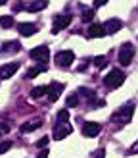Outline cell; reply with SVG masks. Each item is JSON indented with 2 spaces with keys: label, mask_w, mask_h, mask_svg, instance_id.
Masks as SVG:
<instances>
[{
  "label": "cell",
  "mask_w": 138,
  "mask_h": 158,
  "mask_svg": "<svg viewBox=\"0 0 138 158\" xmlns=\"http://www.w3.org/2000/svg\"><path fill=\"white\" fill-rule=\"evenodd\" d=\"M48 154H50V151H48V148H42V151L38 152V156H36V158H48Z\"/></svg>",
  "instance_id": "obj_28"
},
{
  "label": "cell",
  "mask_w": 138,
  "mask_h": 158,
  "mask_svg": "<svg viewBox=\"0 0 138 158\" xmlns=\"http://www.w3.org/2000/svg\"><path fill=\"white\" fill-rule=\"evenodd\" d=\"M107 4V0H96V2H94V6L96 8H100V6H105Z\"/></svg>",
  "instance_id": "obj_30"
},
{
  "label": "cell",
  "mask_w": 138,
  "mask_h": 158,
  "mask_svg": "<svg viewBox=\"0 0 138 158\" xmlns=\"http://www.w3.org/2000/svg\"><path fill=\"white\" fill-rule=\"evenodd\" d=\"M0 27H4V29L13 27V18L12 15H2V18H0Z\"/></svg>",
  "instance_id": "obj_18"
},
{
  "label": "cell",
  "mask_w": 138,
  "mask_h": 158,
  "mask_svg": "<svg viewBox=\"0 0 138 158\" xmlns=\"http://www.w3.org/2000/svg\"><path fill=\"white\" fill-rule=\"evenodd\" d=\"M40 125H42V118H33V120H29L21 125V133H31L33 129L40 127Z\"/></svg>",
  "instance_id": "obj_12"
},
{
  "label": "cell",
  "mask_w": 138,
  "mask_h": 158,
  "mask_svg": "<svg viewBox=\"0 0 138 158\" xmlns=\"http://www.w3.org/2000/svg\"><path fill=\"white\" fill-rule=\"evenodd\" d=\"M96 158H104V151H98L96 152Z\"/></svg>",
  "instance_id": "obj_31"
},
{
  "label": "cell",
  "mask_w": 138,
  "mask_h": 158,
  "mask_svg": "<svg viewBox=\"0 0 138 158\" xmlns=\"http://www.w3.org/2000/svg\"><path fill=\"white\" fill-rule=\"evenodd\" d=\"M81 131H82L84 137H98L100 131H102V125H100L98 122H84Z\"/></svg>",
  "instance_id": "obj_7"
},
{
  "label": "cell",
  "mask_w": 138,
  "mask_h": 158,
  "mask_svg": "<svg viewBox=\"0 0 138 158\" xmlns=\"http://www.w3.org/2000/svg\"><path fill=\"white\" fill-rule=\"evenodd\" d=\"M71 21V15L69 14H59L54 18V23H52V33H59L61 29H65Z\"/></svg>",
  "instance_id": "obj_6"
},
{
  "label": "cell",
  "mask_w": 138,
  "mask_h": 158,
  "mask_svg": "<svg viewBox=\"0 0 138 158\" xmlns=\"http://www.w3.org/2000/svg\"><path fill=\"white\" fill-rule=\"evenodd\" d=\"M63 93V85L58 83V81H54L52 85H48V100L50 102H56L59 98V94Z\"/></svg>",
  "instance_id": "obj_10"
},
{
  "label": "cell",
  "mask_w": 138,
  "mask_h": 158,
  "mask_svg": "<svg viewBox=\"0 0 138 158\" xmlns=\"http://www.w3.org/2000/svg\"><path fill=\"white\" fill-rule=\"evenodd\" d=\"M17 68H19V64H15V62L2 66V68H0V79H8V77H12L15 72H17Z\"/></svg>",
  "instance_id": "obj_11"
},
{
  "label": "cell",
  "mask_w": 138,
  "mask_h": 158,
  "mask_svg": "<svg viewBox=\"0 0 138 158\" xmlns=\"http://www.w3.org/2000/svg\"><path fill=\"white\" fill-rule=\"evenodd\" d=\"M65 108H75L77 104H79V98H77V94H69V97L65 98Z\"/></svg>",
  "instance_id": "obj_20"
},
{
  "label": "cell",
  "mask_w": 138,
  "mask_h": 158,
  "mask_svg": "<svg viewBox=\"0 0 138 158\" xmlns=\"http://www.w3.org/2000/svg\"><path fill=\"white\" fill-rule=\"evenodd\" d=\"M79 94H82V97H86L88 100H92V98H96V94H94V91H90V89H86V87H81V89H79Z\"/></svg>",
  "instance_id": "obj_22"
},
{
  "label": "cell",
  "mask_w": 138,
  "mask_h": 158,
  "mask_svg": "<svg viewBox=\"0 0 138 158\" xmlns=\"http://www.w3.org/2000/svg\"><path fill=\"white\" fill-rule=\"evenodd\" d=\"M46 6H48V2H46V0H40V2H29V4H27V10H29V12H40V10H44Z\"/></svg>",
  "instance_id": "obj_16"
},
{
  "label": "cell",
  "mask_w": 138,
  "mask_h": 158,
  "mask_svg": "<svg viewBox=\"0 0 138 158\" xmlns=\"http://www.w3.org/2000/svg\"><path fill=\"white\" fill-rule=\"evenodd\" d=\"M104 27H105V33H117V31L123 27V23L117 18H113V19H107Z\"/></svg>",
  "instance_id": "obj_15"
},
{
  "label": "cell",
  "mask_w": 138,
  "mask_h": 158,
  "mask_svg": "<svg viewBox=\"0 0 138 158\" xmlns=\"http://www.w3.org/2000/svg\"><path fill=\"white\" fill-rule=\"evenodd\" d=\"M105 27L102 25V23H90L88 25V37L90 39H102L105 37Z\"/></svg>",
  "instance_id": "obj_9"
},
{
  "label": "cell",
  "mask_w": 138,
  "mask_h": 158,
  "mask_svg": "<svg viewBox=\"0 0 138 158\" xmlns=\"http://www.w3.org/2000/svg\"><path fill=\"white\" fill-rule=\"evenodd\" d=\"M67 122H69V110L63 108L58 112V123H67Z\"/></svg>",
  "instance_id": "obj_19"
},
{
  "label": "cell",
  "mask_w": 138,
  "mask_h": 158,
  "mask_svg": "<svg viewBox=\"0 0 138 158\" xmlns=\"http://www.w3.org/2000/svg\"><path fill=\"white\" fill-rule=\"evenodd\" d=\"M31 58H33L35 62H38L40 66H44L46 62L50 60V50L46 48V46H36V48L31 50Z\"/></svg>",
  "instance_id": "obj_5"
},
{
  "label": "cell",
  "mask_w": 138,
  "mask_h": 158,
  "mask_svg": "<svg viewBox=\"0 0 138 158\" xmlns=\"http://www.w3.org/2000/svg\"><path fill=\"white\" fill-rule=\"evenodd\" d=\"M123 83H125V73H123L121 69H111V72L104 77V85L107 89H119Z\"/></svg>",
  "instance_id": "obj_2"
},
{
  "label": "cell",
  "mask_w": 138,
  "mask_h": 158,
  "mask_svg": "<svg viewBox=\"0 0 138 158\" xmlns=\"http://www.w3.org/2000/svg\"><path fill=\"white\" fill-rule=\"evenodd\" d=\"M132 112H134V104H132V102H127V104H123L117 112L111 116V123H115V125L128 123L130 120H132Z\"/></svg>",
  "instance_id": "obj_1"
},
{
  "label": "cell",
  "mask_w": 138,
  "mask_h": 158,
  "mask_svg": "<svg viewBox=\"0 0 138 158\" xmlns=\"http://www.w3.org/2000/svg\"><path fill=\"white\" fill-rule=\"evenodd\" d=\"M44 69H46L44 66H35V68H31L29 72H27V77H36L38 73H42Z\"/></svg>",
  "instance_id": "obj_21"
},
{
  "label": "cell",
  "mask_w": 138,
  "mask_h": 158,
  "mask_svg": "<svg viewBox=\"0 0 138 158\" xmlns=\"http://www.w3.org/2000/svg\"><path fill=\"white\" fill-rule=\"evenodd\" d=\"M128 152H130V154H138V141H136V143L128 148Z\"/></svg>",
  "instance_id": "obj_29"
},
{
  "label": "cell",
  "mask_w": 138,
  "mask_h": 158,
  "mask_svg": "<svg viewBox=\"0 0 138 158\" xmlns=\"http://www.w3.org/2000/svg\"><path fill=\"white\" fill-rule=\"evenodd\" d=\"M134 58V44L132 43H123L119 48V62L121 66H128Z\"/></svg>",
  "instance_id": "obj_3"
},
{
  "label": "cell",
  "mask_w": 138,
  "mask_h": 158,
  "mask_svg": "<svg viewBox=\"0 0 138 158\" xmlns=\"http://www.w3.org/2000/svg\"><path fill=\"white\" fill-rule=\"evenodd\" d=\"M10 147H12V143H8V141H6V143H0V154H4L6 151H10Z\"/></svg>",
  "instance_id": "obj_26"
},
{
  "label": "cell",
  "mask_w": 138,
  "mask_h": 158,
  "mask_svg": "<svg viewBox=\"0 0 138 158\" xmlns=\"http://www.w3.org/2000/svg\"><path fill=\"white\" fill-rule=\"evenodd\" d=\"M6 4V0H0V6H4Z\"/></svg>",
  "instance_id": "obj_32"
},
{
  "label": "cell",
  "mask_w": 138,
  "mask_h": 158,
  "mask_svg": "<svg viewBox=\"0 0 138 158\" xmlns=\"http://www.w3.org/2000/svg\"><path fill=\"white\" fill-rule=\"evenodd\" d=\"M73 60H75V54L71 50H61L54 56V62H56V66H59V68H69L73 64Z\"/></svg>",
  "instance_id": "obj_4"
},
{
  "label": "cell",
  "mask_w": 138,
  "mask_h": 158,
  "mask_svg": "<svg viewBox=\"0 0 138 158\" xmlns=\"http://www.w3.org/2000/svg\"><path fill=\"white\" fill-rule=\"evenodd\" d=\"M69 133H71V125L67 123H58L56 127H54V139L56 141H61V139H65Z\"/></svg>",
  "instance_id": "obj_8"
},
{
  "label": "cell",
  "mask_w": 138,
  "mask_h": 158,
  "mask_svg": "<svg viewBox=\"0 0 138 158\" xmlns=\"http://www.w3.org/2000/svg\"><path fill=\"white\" fill-rule=\"evenodd\" d=\"M44 94H48V87H35V89H31V97L33 98L44 97Z\"/></svg>",
  "instance_id": "obj_17"
},
{
  "label": "cell",
  "mask_w": 138,
  "mask_h": 158,
  "mask_svg": "<svg viewBox=\"0 0 138 158\" xmlns=\"http://www.w3.org/2000/svg\"><path fill=\"white\" fill-rule=\"evenodd\" d=\"M81 18H82V21H92V18H94V10H84L81 14Z\"/></svg>",
  "instance_id": "obj_24"
},
{
  "label": "cell",
  "mask_w": 138,
  "mask_h": 158,
  "mask_svg": "<svg viewBox=\"0 0 138 158\" xmlns=\"http://www.w3.org/2000/svg\"><path fill=\"white\" fill-rule=\"evenodd\" d=\"M105 64H107V60H105V56H96V58H94V66H96L98 69H102V68H104Z\"/></svg>",
  "instance_id": "obj_23"
},
{
  "label": "cell",
  "mask_w": 138,
  "mask_h": 158,
  "mask_svg": "<svg viewBox=\"0 0 138 158\" xmlns=\"http://www.w3.org/2000/svg\"><path fill=\"white\" fill-rule=\"evenodd\" d=\"M46 145H48V137H42V139L36 143V147H40V148H46Z\"/></svg>",
  "instance_id": "obj_27"
},
{
  "label": "cell",
  "mask_w": 138,
  "mask_h": 158,
  "mask_svg": "<svg viewBox=\"0 0 138 158\" xmlns=\"http://www.w3.org/2000/svg\"><path fill=\"white\" fill-rule=\"evenodd\" d=\"M19 50H21V44H19L17 41L4 43L2 48H0V52H2V54H15V52H19Z\"/></svg>",
  "instance_id": "obj_14"
},
{
  "label": "cell",
  "mask_w": 138,
  "mask_h": 158,
  "mask_svg": "<svg viewBox=\"0 0 138 158\" xmlns=\"http://www.w3.org/2000/svg\"><path fill=\"white\" fill-rule=\"evenodd\" d=\"M8 131H10V125H8L6 122H2V120H0V137H2V135H6Z\"/></svg>",
  "instance_id": "obj_25"
},
{
  "label": "cell",
  "mask_w": 138,
  "mask_h": 158,
  "mask_svg": "<svg viewBox=\"0 0 138 158\" xmlns=\"http://www.w3.org/2000/svg\"><path fill=\"white\" fill-rule=\"evenodd\" d=\"M17 29H19V35L21 37H31V35H35L36 31H38V27L35 25V23H21Z\"/></svg>",
  "instance_id": "obj_13"
}]
</instances>
